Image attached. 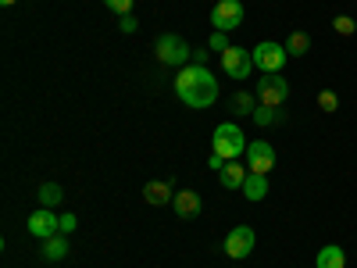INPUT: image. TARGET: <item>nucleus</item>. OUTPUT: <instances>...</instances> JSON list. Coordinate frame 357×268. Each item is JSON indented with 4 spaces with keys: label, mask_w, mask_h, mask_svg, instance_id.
Masks as SVG:
<instances>
[{
    "label": "nucleus",
    "mask_w": 357,
    "mask_h": 268,
    "mask_svg": "<svg viewBox=\"0 0 357 268\" xmlns=\"http://www.w3.org/2000/svg\"><path fill=\"white\" fill-rule=\"evenodd\" d=\"M175 97L193 111H204L218 100V79L207 65H186L175 75Z\"/></svg>",
    "instance_id": "obj_1"
},
{
    "label": "nucleus",
    "mask_w": 357,
    "mask_h": 268,
    "mask_svg": "<svg viewBox=\"0 0 357 268\" xmlns=\"http://www.w3.org/2000/svg\"><path fill=\"white\" fill-rule=\"evenodd\" d=\"M211 147H215V154H222L225 161H236V158H243L247 154V136H243V129L236 126V122H222L218 129H215V136H211Z\"/></svg>",
    "instance_id": "obj_2"
},
{
    "label": "nucleus",
    "mask_w": 357,
    "mask_h": 268,
    "mask_svg": "<svg viewBox=\"0 0 357 268\" xmlns=\"http://www.w3.org/2000/svg\"><path fill=\"white\" fill-rule=\"evenodd\" d=\"M154 50H158V61H161V65H172V68H186V65L193 61V47L178 36V33H165Z\"/></svg>",
    "instance_id": "obj_3"
},
{
    "label": "nucleus",
    "mask_w": 357,
    "mask_h": 268,
    "mask_svg": "<svg viewBox=\"0 0 357 268\" xmlns=\"http://www.w3.org/2000/svg\"><path fill=\"white\" fill-rule=\"evenodd\" d=\"M250 54H254V68H257L261 75H279V72H282V65L289 61L286 43H272V40L257 43Z\"/></svg>",
    "instance_id": "obj_4"
},
{
    "label": "nucleus",
    "mask_w": 357,
    "mask_h": 268,
    "mask_svg": "<svg viewBox=\"0 0 357 268\" xmlns=\"http://www.w3.org/2000/svg\"><path fill=\"white\" fill-rule=\"evenodd\" d=\"M254 97H257V104L282 107V104L289 100V82L282 79V72H279V75H261V79L254 82Z\"/></svg>",
    "instance_id": "obj_5"
},
{
    "label": "nucleus",
    "mask_w": 357,
    "mask_h": 268,
    "mask_svg": "<svg viewBox=\"0 0 357 268\" xmlns=\"http://www.w3.org/2000/svg\"><path fill=\"white\" fill-rule=\"evenodd\" d=\"M243 4L240 0H218V4L211 8V25L218 29V33H232V29L243 25Z\"/></svg>",
    "instance_id": "obj_6"
},
{
    "label": "nucleus",
    "mask_w": 357,
    "mask_h": 268,
    "mask_svg": "<svg viewBox=\"0 0 357 268\" xmlns=\"http://www.w3.org/2000/svg\"><path fill=\"white\" fill-rule=\"evenodd\" d=\"M25 229H29V236H36V240H50V236L61 232V215H54V207H40V211L29 215Z\"/></svg>",
    "instance_id": "obj_7"
},
{
    "label": "nucleus",
    "mask_w": 357,
    "mask_h": 268,
    "mask_svg": "<svg viewBox=\"0 0 357 268\" xmlns=\"http://www.w3.org/2000/svg\"><path fill=\"white\" fill-rule=\"evenodd\" d=\"M254 244H257V232H254L250 225H236V229H229V236H225V254H229L232 261H243V258L254 251Z\"/></svg>",
    "instance_id": "obj_8"
},
{
    "label": "nucleus",
    "mask_w": 357,
    "mask_h": 268,
    "mask_svg": "<svg viewBox=\"0 0 357 268\" xmlns=\"http://www.w3.org/2000/svg\"><path fill=\"white\" fill-rule=\"evenodd\" d=\"M222 68L229 79H250V68H254V54L247 47H229L222 54Z\"/></svg>",
    "instance_id": "obj_9"
},
{
    "label": "nucleus",
    "mask_w": 357,
    "mask_h": 268,
    "mask_svg": "<svg viewBox=\"0 0 357 268\" xmlns=\"http://www.w3.org/2000/svg\"><path fill=\"white\" fill-rule=\"evenodd\" d=\"M247 168L250 172H261V175H268V172H272L275 168V147L272 143H268V140H254L250 147H247Z\"/></svg>",
    "instance_id": "obj_10"
},
{
    "label": "nucleus",
    "mask_w": 357,
    "mask_h": 268,
    "mask_svg": "<svg viewBox=\"0 0 357 268\" xmlns=\"http://www.w3.org/2000/svg\"><path fill=\"white\" fill-rule=\"evenodd\" d=\"M172 207H175V215H178V218H197L204 204H200V193H193V190H175Z\"/></svg>",
    "instance_id": "obj_11"
},
{
    "label": "nucleus",
    "mask_w": 357,
    "mask_h": 268,
    "mask_svg": "<svg viewBox=\"0 0 357 268\" xmlns=\"http://www.w3.org/2000/svg\"><path fill=\"white\" fill-rule=\"evenodd\" d=\"M218 175H222V186H225V190H243L250 168H247V165H236V161H225V168H222Z\"/></svg>",
    "instance_id": "obj_12"
},
{
    "label": "nucleus",
    "mask_w": 357,
    "mask_h": 268,
    "mask_svg": "<svg viewBox=\"0 0 357 268\" xmlns=\"http://www.w3.org/2000/svg\"><path fill=\"white\" fill-rule=\"evenodd\" d=\"M172 197H175L172 183H161V179H154V183H146V186H143V200H146V204H154V207L172 204Z\"/></svg>",
    "instance_id": "obj_13"
},
{
    "label": "nucleus",
    "mask_w": 357,
    "mask_h": 268,
    "mask_svg": "<svg viewBox=\"0 0 357 268\" xmlns=\"http://www.w3.org/2000/svg\"><path fill=\"white\" fill-rule=\"evenodd\" d=\"M314 268H347V251L329 244V247H321L318 258H314Z\"/></svg>",
    "instance_id": "obj_14"
},
{
    "label": "nucleus",
    "mask_w": 357,
    "mask_h": 268,
    "mask_svg": "<svg viewBox=\"0 0 357 268\" xmlns=\"http://www.w3.org/2000/svg\"><path fill=\"white\" fill-rule=\"evenodd\" d=\"M243 197H247V200H254V204H257V200H264V197H268V175L250 172V175H247V183H243Z\"/></svg>",
    "instance_id": "obj_15"
},
{
    "label": "nucleus",
    "mask_w": 357,
    "mask_h": 268,
    "mask_svg": "<svg viewBox=\"0 0 357 268\" xmlns=\"http://www.w3.org/2000/svg\"><path fill=\"white\" fill-rule=\"evenodd\" d=\"M43 258H47V261H61V258H68V236H65V232H57V236H50V240H43Z\"/></svg>",
    "instance_id": "obj_16"
},
{
    "label": "nucleus",
    "mask_w": 357,
    "mask_h": 268,
    "mask_svg": "<svg viewBox=\"0 0 357 268\" xmlns=\"http://www.w3.org/2000/svg\"><path fill=\"white\" fill-rule=\"evenodd\" d=\"M311 50V36L307 33H289V40H286V54L289 57H304Z\"/></svg>",
    "instance_id": "obj_17"
},
{
    "label": "nucleus",
    "mask_w": 357,
    "mask_h": 268,
    "mask_svg": "<svg viewBox=\"0 0 357 268\" xmlns=\"http://www.w3.org/2000/svg\"><path fill=\"white\" fill-rule=\"evenodd\" d=\"M36 197H40V207H57L65 193H61V186H57V183H43Z\"/></svg>",
    "instance_id": "obj_18"
},
{
    "label": "nucleus",
    "mask_w": 357,
    "mask_h": 268,
    "mask_svg": "<svg viewBox=\"0 0 357 268\" xmlns=\"http://www.w3.org/2000/svg\"><path fill=\"white\" fill-rule=\"evenodd\" d=\"M232 111H236V114H254V111H257V97L247 94V89H240V94L232 97Z\"/></svg>",
    "instance_id": "obj_19"
},
{
    "label": "nucleus",
    "mask_w": 357,
    "mask_h": 268,
    "mask_svg": "<svg viewBox=\"0 0 357 268\" xmlns=\"http://www.w3.org/2000/svg\"><path fill=\"white\" fill-rule=\"evenodd\" d=\"M250 118H254L257 126H275L282 114H279V107H268V104H261V107H257V111H254Z\"/></svg>",
    "instance_id": "obj_20"
},
{
    "label": "nucleus",
    "mask_w": 357,
    "mask_h": 268,
    "mask_svg": "<svg viewBox=\"0 0 357 268\" xmlns=\"http://www.w3.org/2000/svg\"><path fill=\"white\" fill-rule=\"evenodd\" d=\"M318 107H321V111H329V114H333V111L340 107V97L333 94V89H321V94H318Z\"/></svg>",
    "instance_id": "obj_21"
},
{
    "label": "nucleus",
    "mask_w": 357,
    "mask_h": 268,
    "mask_svg": "<svg viewBox=\"0 0 357 268\" xmlns=\"http://www.w3.org/2000/svg\"><path fill=\"white\" fill-rule=\"evenodd\" d=\"M232 43H229V33H218V29H215V33H211V40H207V50H218V54H225Z\"/></svg>",
    "instance_id": "obj_22"
},
{
    "label": "nucleus",
    "mask_w": 357,
    "mask_h": 268,
    "mask_svg": "<svg viewBox=\"0 0 357 268\" xmlns=\"http://www.w3.org/2000/svg\"><path fill=\"white\" fill-rule=\"evenodd\" d=\"M333 29H336L340 36H354V18L350 15H336L333 18Z\"/></svg>",
    "instance_id": "obj_23"
},
{
    "label": "nucleus",
    "mask_w": 357,
    "mask_h": 268,
    "mask_svg": "<svg viewBox=\"0 0 357 268\" xmlns=\"http://www.w3.org/2000/svg\"><path fill=\"white\" fill-rule=\"evenodd\" d=\"M104 4H107L118 18H122V15H132V4H136V0H104Z\"/></svg>",
    "instance_id": "obj_24"
},
{
    "label": "nucleus",
    "mask_w": 357,
    "mask_h": 268,
    "mask_svg": "<svg viewBox=\"0 0 357 268\" xmlns=\"http://www.w3.org/2000/svg\"><path fill=\"white\" fill-rule=\"evenodd\" d=\"M136 15H122V18H118V29H122V33H136Z\"/></svg>",
    "instance_id": "obj_25"
},
{
    "label": "nucleus",
    "mask_w": 357,
    "mask_h": 268,
    "mask_svg": "<svg viewBox=\"0 0 357 268\" xmlns=\"http://www.w3.org/2000/svg\"><path fill=\"white\" fill-rule=\"evenodd\" d=\"M75 229H79V218H75V215H61V232L68 236V232H75Z\"/></svg>",
    "instance_id": "obj_26"
},
{
    "label": "nucleus",
    "mask_w": 357,
    "mask_h": 268,
    "mask_svg": "<svg viewBox=\"0 0 357 268\" xmlns=\"http://www.w3.org/2000/svg\"><path fill=\"white\" fill-rule=\"evenodd\" d=\"M207 57H211V50H193V61L190 65H207Z\"/></svg>",
    "instance_id": "obj_27"
},
{
    "label": "nucleus",
    "mask_w": 357,
    "mask_h": 268,
    "mask_svg": "<svg viewBox=\"0 0 357 268\" xmlns=\"http://www.w3.org/2000/svg\"><path fill=\"white\" fill-rule=\"evenodd\" d=\"M207 165H211L215 172H222V168H225V158H222V154H211V161H207Z\"/></svg>",
    "instance_id": "obj_28"
},
{
    "label": "nucleus",
    "mask_w": 357,
    "mask_h": 268,
    "mask_svg": "<svg viewBox=\"0 0 357 268\" xmlns=\"http://www.w3.org/2000/svg\"><path fill=\"white\" fill-rule=\"evenodd\" d=\"M0 4H4V8H11V4H15V0H0Z\"/></svg>",
    "instance_id": "obj_29"
}]
</instances>
